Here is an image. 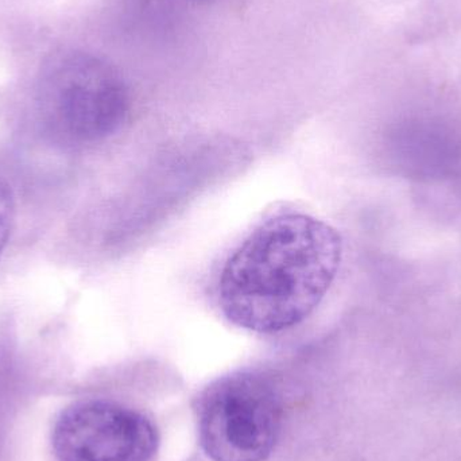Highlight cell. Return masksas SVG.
I'll return each mask as SVG.
<instances>
[{
	"label": "cell",
	"mask_w": 461,
	"mask_h": 461,
	"mask_svg": "<svg viewBox=\"0 0 461 461\" xmlns=\"http://www.w3.org/2000/svg\"><path fill=\"white\" fill-rule=\"evenodd\" d=\"M51 444L59 461H149L156 454L158 436L138 411L89 400L62 411Z\"/></svg>",
	"instance_id": "cell-4"
},
{
	"label": "cell",
	"mask_w": 461,
	"mask_h": 461,
	"mask_svg": "<svg viewBox=\"0 0 461 461\" xmlns=\"http://www.w3.org/2000/svg\"><path fill=\"white\" fill-rule=\"evenodd\" d=\"M343 240L332 226L286 211L260 221L221 271L218 301L230 324L276 333L308 319L332 286Z\"/></svg>",
	"instance_id": "cell-1"
},
{
	"label": "cell",
	"mask_w": 461,
	"mask_h": 461,
	"mask_svg": "<svg viewBox=\"0 0 461 461\" xmlns=\"http://www.w3.org/2000/svg\"><path fill=\"white\" fill-rule=\"evenodd\" d=\"M197 420L200 443L213 461H263L281 433V395L263 374H230L203 393Z\"/></svg>",
	"instance_id": "cell-2"
},
{
	"label": "cell",
	"mask_w": 461,
	"mask_h": 461,
	"mask_svg": "<svg viewBox=\"0 0 461 461\" xmlns=\"http://www.w3.org/2000/svg\"><path fill=\"white\" fill-rule=\"evenodd\" d=\"M15 205L13 194L5 181L0 180V252L5 249L13 230Z\"/></svg>",
	"instance_id": "cell-5"
},
{
	"label": "cell",
	"mask_w": 461,
	"mask_h": 461,
	"mask_svg": "<svg viewBox=\"0 0 461 461\" xmlns=\"http://www.w3.org/2000/svg\"><path fill=\"white\" fill-rule=\"evenodd\" d=\"M48 113L59 134L80 143L115 134L129 113L123 78L111 65L91 56L72 57L54 75Z\"/></svg>",
	"instance_id": "cell-3"
}]
</instances>
